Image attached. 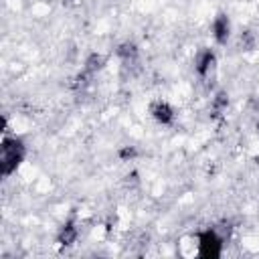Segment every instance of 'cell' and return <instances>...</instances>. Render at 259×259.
<instances>
[{
  "mask_svg": "<svg viewBox=\"0 0 259 259\" xmlns=\"http://www.w3.org/2000/svg\"><path fill=\"white\" fill-rule=\"evenodd\" d=\"M24 160V146L18 138H2V152H0V164H2V174L8 176L16 172L20 162Z\"/></svg>",
  "mask_w": 259,
  "mask_h": 259,
  "instance_id": "6da1fadb",
  "label": "cell"
},
{
  "mask_svg": "<svg viewBox=\"0 0 259 259\" xmlns=\"http://www.w3.org/2000/svg\"><path fill=\"white\" fill-rule=\"evenodd\" d=\"M150 113H152V117H154L158 123H162V125H170V123L174 121V117H176L174 109H172L170 103H166V101H156V103H152Z\"/></svg>",
  "mask_w": 259,
  "mask_h": 259,
  "instance_id": "7a4b0ae2",
  "label": "cell"
},
{
  "mask_svg": "<svg viewBox=\"0 0 259 259\" xmlns=\"http://www.w3.org/2000/svg\"><path fill=\"white\" fill-rule=\"evenodd\" d=\"M178 255L182 257H198V235H186L176 245Z\"/></svg>",
  "mask_w": 259,
  "mask_h": 259,
  "instance_id": "3957f363",
  "label": "cell"
},
{
  "mask_svg": "<svg viewBox=\"0 0 259 259\" xmlns=\"http://www.w3.org/2000/svg\"><path fill=\"white\" fill-rule=\"evenodd\" d=\"M229 34H231V22H229V18H227L225 14L217 16L214 22H212V36H214L219 42H227Z\"/></svg>",
  "mask_w": 259,
  "mask_h": 259,
  "instance_id": "277c9868",
  "label": "cell"
}]
</instances>
